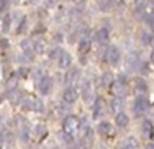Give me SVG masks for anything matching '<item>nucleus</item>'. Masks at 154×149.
<instances>
[{
    "label": "nucleus",
    "instance_id": "nucleus-36",
    "mask_svg": "<svg viewBox=\"0 0 154 149\" xmlns=\"http://www.w3.org/2000/svg\"><path fill=\"white\" fill-rule=\"evenodd\" d=\"M38 2H39V0H30V3H32V4H37Z\"/></svg>",
    "mask_w": 154,
    "mask_h": 149
},
{
    "label": "nucleus",
    "instance_id": "nucleus-32",
    "mask_svg": "<svg viewBox=\"0 0 154 149\" xmlns=\"http://www.w3.org/2000/svg\"><path fill=\"white\" fill-rule=\"evenodd\" d=\"M143 129H145V132H152V125H150L149 121H146L143 123Z\"/></svg>",
    "mask_w": 154,
    "mask_h": 149
},
{
    "label": "nucleus",
    "instance_id": "nucleus-19",
    "mask_svg": "<svg viewBox=\"0 0 154 149\" xmlns=\"http://www.w3.org/2000/svg\"><path fill=\"white\" fill-rule=\"evenodd\" d=\"M20 46H22V49H23V52L24 53H27V54H30L32 52V48H35V45H32V42L30 40H24L23 42L20 43Z\"/></svg>",
    "mask_w": 154,
    "mask_h": 149
},
{
    "label": "nucleus",
    "instance_id": "nucleus-31",
    "mask_svg": "<svg viewBox=\"0 0 154 149\" xmlns=\"http://www.w3.org/2000/svg\"><path fill=\"white\" fill-rule=\"evenodd\" d=\"M57 3H58V0H46V5H48V7H50V8L54 7Z\"/></svg>",
    "mask_w": 154,
    "mask_h": 149
},
{
    "label": "nucleus",
    "instance_id": "nucleus-22",
    "mask_svg": "<svg viewBox=\"0 0 154 149\" xmlns=\"http://www.w3.org/2000/svg\"><path fill=\"white\" fill-rule=\"evenodd\" d=\"M114 4V0H99V7L101 11H108Z\"/></svg>",
    "mask_w": 154,
    "mask_h": 149
},
{
    "label": "nucleus",
    "instance_id": "nucleus-7",
    "mask_svg": "<svg viewBox=\"0 0 154 149\" xmlns=\"http://www.w3.org/2000/svg\"><path fill=\"white\" fill-rule=\"evenodd\" d=\"M50 88H51L50 77H48V76L42 77V79H41V81H39V91L43 94V95H48L49 91H50Z\"/></svg>",
    "mask_w": 154,
    "mask_h": 149
},
{
    "label": "nucleus",
    "instance_id": "nucleus-26",
    "mask_svg": "<svg viewBox=\"0 0 154 149\" xmlns=\"http://www.w3.org/2000/svg\"><path fill=\"white\" fill-rule=\"evenodd\" d=\"M123 90H125V83H122V81H118L116 84H115V87H114L115 94H118V96H119L120 94L123 92Z\"/></svg>",
    "mask_w": 154,
    "mask_h": 149
},
{
    "label": "nucleus",
    "instance_id": "nucleus-17",
    "mask_svg": "<svg viewBox=\"0 0 154 149\" xmlns=\"http://www.w3.org/2000/svg\"><path fill=\"white\" fill-rule=\"evenodd\" d=\"M11 27V15H4V18H3L2 21V31L3 34H5V33H8V30H10Z\"/></svg>",
    "mask_w": 154,
    "mask_h": 149
},
{
    "label": "nucleus",
    "instance_id": "nucleus-18",
    "mask_svg": "<svg viewBox=\"0 0 154 149\" xmlns=\"http://www.w3.org/2000/svg\"><path fill=\"white\" fill-rule=\"evenodd\" d=\"M101 81H103L104 87H109V85H112V83H114V76H112V73L106 72L103 74V77H101Z\"/></svg>",
    "mask_w": 154,
    "mask_h": 149
},
{
    "label": "nucleus",
    "instance_id": "nucleus-2",
    "mask_svg": "<svg viewBox=\"0 0 154 149\" xmlns=\"http://www.w3.org/2000/svg\"><path fill=\"white\" fill-rule=\"evenodd\" d=\"M147 109H149V100H147L145 96L137 98L135 103H134V113H135L137 115H142Z\"/></svg>",
    "mask_w": 154,
    "mask_h": 149
},
{
    "label": "nucleus",
    "instance_id": "nucleus-12",
    "mask_svg": "<svg viewBox=\"0 0 154 149\" xmlns=\"http://www.w3.org/2000/svg\"><path fill=\"white\" fill-rule=\"evenodd\" d=\"M70 61H72V59H70L69 53H66V52H62L61 56H60L58 59V64L61 68H68L70 65Z\"/></svg>",
    "mask_w": 154,
    "mask_h": 149
},
{
    "label": "nucleus",
    "instance_id": "nucleus-33",
    "mask_svg": "<svg viewBox=\"0 0 154 149\" xmlns=\"http://www.w3.org/2000/svg\"><path fill=\"white\" fill-rule=\"evenodd\" d=\"M5 4H7V0H2V4H0V10H2V11H4Z\"/></svg>",
    "mask_w": 154,
    "mask_h": 149
},
{
    "label": "nucleus",
    "instance_id": "nucleus-20",
    "mask_svg": "<svg viewBox=\"0 0 154 149\" xmlns=\"http://www.w3.org/2000/svg\"><path fill=\"white\" fill-rule=\"evenodd\" d=\"M97 129L101 134H108L109 132H111V123L109 122H100L97 126Z\"/></svg>",
    "mask_w": 154,
    "mask_h": 149
},
{
    "label": "nucleus",
    "instance_id": "nucleus-5",
    "mask_svg": "<svg viewBox=\"0 0 154 149\" xmlns=\"http://www.w3.org/2000/svg\"><path fill=\"white\" fill-rule=\"evenodd\" d=\"M125 107V100H123L122 96H116L111 100V110L115 114H119L122 113V109Z\"/></svg>",
    "mask_w": 154,
    "mask_h": 149
},
{
    "label": "nucleus",
    "instance_id": "nucleus-23",
    "mask_svg": "<svg viewBox=\"0 0 154 149\" xmlns=\"http://www.w3.org/2000/svg\"><path fill=\"white\" fill-rule=\"evenodd\" d=\"M16 85H18V80H16V77H11V79L7 81V84H5V90L12 91V90L16 88Z\"/></svg>",
    "mask_w": 154,
    "mask_h": 149
},
{
    "label": "nucleus",
    "instance_id": "nucleus-16",
    "mask_svg": "<svg viewBox=\"0 0 154 149\" xmlns=\"http://www.w3.org/2000/svg\"><path fill=\"white\" fill-rule=\"evenodd\" d=\"M115 122H116V125L119 126V128H125L128 123V118L125 113H119V114L116 115V118H115Z\"/></svg>",
    "mask_w": 154,
    "mask_h": 149
},
{
    "label": "nucleus",
    "instance_id": "nucleus-30",
    "mask_svg": "<svg viewBox=\"0 0 154 149\" xmlns=\"http://www.w3.org/2000/svg\"><path fill=\"white\" fill-rule=\"evenodd\" d=\"M46 133V129H45V126H42V125H38V128H37V134H45Z\"/></svg>",
    "mask_w": 154,
    "mask_h": 149
},
{
    "label": "nucleus",
    "instance_id": "nucleus-8",
    "mask_svg": "<svg viewBox=\"0 0 154 149\" xmlns=\"http://www.w3.org/2000/svg\"><path fill=\"white\" fill-rule=\"evenodd\" d=\"M19 134H20L22 141H27L30 137V128L26 123V121H23V119H22V123L19 125Z\"/></svg>",
    "mask_w": 154,
    "mask_h": 149
},
{
    "label": "nucleus",
    "instance_id": "nucleus-37",
    "mask_svg": "<svg viewBox=\"0 0 154 149\" xmlns=\"http://www.w3.org/2000/svg\"><path fill=\"white\" fill-rule=\"evenodd\" d=\"M122 149H127V148H126V147H123V148H122Z\"/></svg>",
    "mask_w": 154,
    "mask_h": 149
},
{
    "label": "nucleus",
    "instance_id": "nucleus-28",
    "mask_svg": "<svg viewBox=\"0 0 154 149\" xmlns=\"http://www.w3.org/2000/svg\"><path fill=\"white\" fill-rule=\"evenodd\" d=\"M61 53H62V52H60V49L56 48V49H53V52L50 53V57H51V59H53V57H58V59H60Z\"/></svg>",
    "mask_w": 154,
    "mask_h": 149
},
{
    "label": "nucleus",
    "instance_id": "nucleus-25",
    "mask_svg": "<svg viewBox=\"0 0 154 149\" xmlns=\"http://www.w3.org/2000/svg\"><path fill=\"white\" fill-rule=\"evenodd\" d=\"M34 45H35L34 50H37V53H43V50H45L46 45H45V42H43V41H42V40L37 41V42H35V43H34Z\"/></svg>",
    "mask_w": 154,
    "mask_h": 149
},
{
    "label": "nucleus",
    "instance_id": "nucleus-21",
    "mask_svg": "<svg viewBox=\"0 0 154 149\" xmlns=\"http://www.w3.org/2000/svg\"><path fill=\"white\" fill-rule=\"evenodd\" d=\"M125 147L127 149H138V141L134 137H128L125 141Z\"/></svg>",
    "mask_w": 154,
    "mask_h": 149
},
{
    "label": "nucleus",
    "instance_id": "nucleus-15",
    "mask_svg": "<svg viewBox=\"0 0 154 149\" xmlns=\"http://www.w3.org/2000/svg\"><path fill=\"white\" fill-rule=\"evenodd\" d=\"M89 129H91V125H89V119L87 117H84L80 122V130H81V136L85 137L88 133H89Z\"/></svg>",
    "mask_w": 154,
    "mask_h": 149
},
{
    "label": "nucleus",
    "instance_id": "nucleus-11",
    "mask_svg": "<svg viewBox=\"0 0 154 149\" xmlns=\"http://www.w3.org/2000/svg\"><path fill=\"white\" fill-rule=\"evenodd\" d=\"M137 65H138V56L135 53H130L126 60V67H127V69L133 71L137 68Z\"/></svg>",
    "mask_w": 154,
    "mask_h": 149
},
{
    "label": "nucleus",
    "instance_id": "nucleus-1",
    "mask_svg": "<svg viewBox=\"0 0 154 149\" xmlns=\"http://www.w3.org/2000/svg\"><path fill=\"white\" fill-rule=\"evenodd\" d=\"M64 133L68 136H73L77 132V129L80 128V121L79 118H76L75 115H69V117L65 118L64 121Z\"/></svg>",
    "mask_w": 154,
    "mask_h": 149
},
{
    "label": "nucleus",
    "instance_id": "nucleus-27",
    "mask_svg": "<svg viewBox=\"0 0 154 149\" xmlns=\"http://www.w3.org/2000/svg\"><path fill=\"white\" fill-rule=\"evenodd\" d=\"M137 92H145L146 91V84H145V81H142V80H137V87H135Z\"/></svg>",
    "mask_w": 154,
    "mask_h": 149
},
{
    "label": "nucleus",
    "instance_id": "nucleus-29",
    "mask_svg": "<svg viewBox=\"0 0 154 149\" xmlns=\"http://www.w3.org/2000/svg\"><path fill=\"white\" fill-rule=\"evenodd\" d=\"M149 26L152 27V30H154V11L149 15Z\"/></svg>",
    "mask_w": 154,
    "mask_h": 149
},
{
    "label": "nucleus",
    "instance_id": "nucleus-9",
    "mask_svg": "<svg viewBox=\"0 0 154 149\" xmlns=\"http://www.w3.org/2000/svg\"><path fill=\"white\" fill-rule=\"evenodd\" d=\"M108 30L106 29V27H101L100 30H97L96 31V34H95V37H96V41H97L99 43H106L107 41H108Z\"/></svg>",
    "mask_w": 154,
    "mask_h": 149
},
{
    "label": "nucleus",
    "instance_id": "nucleus-34",
    "mask_svg": "<svg viewBox=\"0 0 154 149\" xmlns=\"http://www.w3.org/2000/svg\"><path fill=\"white\" fill-rule=\"evenodd\" d=\"M143 42L145 43L149 42V35H147V33H143Z\"/></svg>",
    "mask_w": 154,
    "mask_h": 149
},
{
    "label": "nucleus",
    "instance_id": "nucleus-14",
    "mask_svg": "<svg viewBox=\"0 0 154 149\" xmlns=\"http://www.w3.org/2000/svg\"><path fill=\"white\" fill-rule=\"evenodd\" d=\"M103 111H104V100L103 99H97L95 110H93V118L101 117V115H103Z\"/></svg>",
    "mask_w": 154,
    "mask_h": 149
},
{
    "label": "nucleus",
    "instance_id": "nucleus-10",
    "mask_svg": "<svg viewBox=\"0 0 154 149\" xmlns=\"http://www.w3.org/2000/svg\"><path fill=\"white\" fill-rule=\"evenodd\" d=\"M91 48V40L88 35H84V37H81V40H80V43H79V52L80 53H87L88 50H89Z\"/></svg>",
    "mask_w": 154,
    "mask_h": 149
},
{
    "label": "nucleus",
    "instance_id": "nucleus-13",
    "mask_svg": "<svg viewBox=\"0 0 154 149\" xmlns=\"http://www.w3.org/2000/svg\"><path fill=\"white\" fill-rule=\"evenodd\" d=\"M82 95H84L85 100H89L91 95H92V87H91V81L85 79L82 83Z\"/></svg>",
    "mask_w": 154,
    "mask_h": 149
},
{
    "label": "nucleus",
    "instance_id": "nucleus-4",
    "mask_svg": "<svg viewBox=\"0 0 154 149\" xmlns=\"http://www.w3.org/2000/svg\"><path fill=\"white\" fill-rule=\"evenodd\" d=\"M79 77H80V69L73 68V69H70L69 72H66V74H65V84L66 85L75 84L77 80H79Z\"/></svg>",
    "mask_w": 154,
    "mask_h": 149
},
{
    "label": "nucleus",
    "instance_id": "nucleus-35",
    "mask_svg": "<svg viewBox=\"0 0 154 149\" xmlns=\"http://www.w3.org/2000/svg\"><path fill=\"white\" fill-rule=\"evenodd\" d=\"M146 149H154V144H147L146 145Z\"/></svg>",
    "mask_w": 154,
    "mask_h": 149
},
{
    "label": "nucleus",
    "instance_id": "nucleus-6",
    "mask_svg": "<svg viewBox=\"0 0 154 149\" xmlns=\"http://www.w3.org/2000/svg\"><path fill=\"white\" fill-rule=\"evenodd\" d=\"M77 91L75 90L73 87H69L66 88V90L64 91V95H62V98H64V100L66 102V103H73V102L77 100Z\"/></svg>",
    "mask_w": 154,
    "mask_h": 149
},
{
    "label": "nucleus",
    "instance_id": "nucleus-24",
    "mask_svg": "<svg viewBox=\"0 0 154 149\" xmlns=\"http://www.w3.org/2000/svg\"><path fill=\"white\" fill-rule=\"evenodd\" d=\"M149 4V0H135V8L137 11H143Z\"/></svg>",
    "mask_w": 154,
    "mask_h": 149
},
{
    "label": "nucleus",
    "instance_id": "nucleus-3",
    "mask_svg": "<svg viewBox=\"0 0 154 149\" xmlns=\"http://www.w3.org/2000/svg\"><path fill=\"white\" fill-rule=\"evenodd\" d=\"M106 61L109 62L111 65H116L119 61V50L116 46H108V49L106 50Z\"/></svg>",
    "mask_w": 154,
    "mask_h": 149
}]
</instances>
